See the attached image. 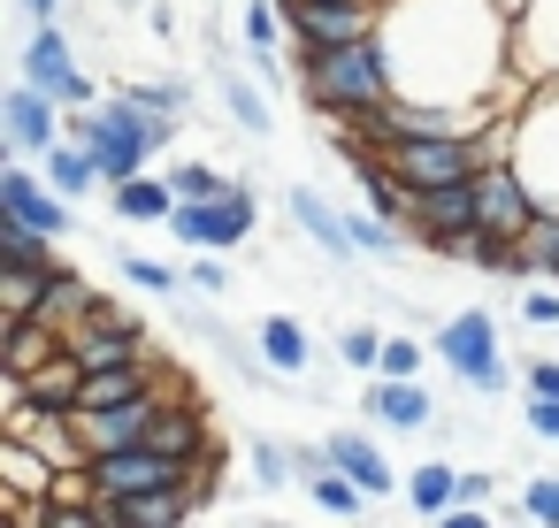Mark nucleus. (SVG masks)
Returning a JSON list of instances; mask_svg holds the SVG:
<instances>
[{"instance_id":"obj_1","label":"nucleus","mask_w":559,"mask_h":528,"mask_svg":"<svg viewBox=\"0 0 559 528\" xmlns=\"http://www.w3.org/2000/svg\"><path fill=\"white\" fill-rule=\"evenodd\" d=\"M292 77H299V100L322 123H353V116H368V108H383L399 93L383 32L353 39V47H307V55H292Z\"/></svg>"},{"instance_id":"obj_38","label":"nucleus","mask_w":559,"mask_h":528,"mask_svg":"<svg viewBox=\"0 0 559 528\" xmlns=\"http://www.w3.org/2000/svg\"><path fill=\"white\" fill-rule=\"evenodd\" d=\"M185 284H192L200 299H223V291H230V268H223V253H192V268H185Z\"/></svg>"},{"instance_id":"obj_46","label":"nucleus","mask_w":559,"mask_h":528,"mask_svg":"<svg viewBox=\"0 0 559 528\" xmlns=\"http://www.w3.org/2000/svg\"><path fill=\"white\" fill-rule=\"evenodd\" d=\"M146 24H154V39H177V9H169V0H154Z\"/></svg>"},{"instance_id":"obj_44","label":"nucleus","mask_w":559,"mask_h":528,"mask_svg":"<svg viewBox=\"0 0 559 528\" xmlns=\"http://www.w3.org/2000/svg\"><path fill=\"white\" fill-rule=\"evenodd\" d=\"M490 490H498V475H483V467L460 475V505H490Z\"/></svg>"},{"instance_id":"obj_7","label":"nucleus","mask_w":559,"mask_h":528,"mask_svg":"<svg viewBox=\"0 0 559 528\" xmlns=\"http://www.w3.org/2000/svg\"><path fill=\"white\" fill-rule=\"evenodd\" d=\"M383 161H391V177H399L406 192H437V184L483 177V146H475V139H406V146H391Z\"/></svg>"},{"instance_id":"obj_29","label":"nucleus","mask_w":559,"mask_h":528,"mask_svg":"<svg viewBox=\"0 0 559 528\" xmlns=\"http://www.w3.org/2000/svg\"><path fill=\"white\" fill-rule=\"evenodd\" d=\"M215 93H223V108H230V123H238V131H253V139H269V131H276V116H269L261 85H246L238 70H223V77H215Z\"/></svg>"},{"instance_id":"obj_11","label":"nucleus","mask_w":559,"mask_h":528,"mask_svg":"<svg viewBox=\"0 0 559 528\" xmlns=\"http://www.w3.org/2000/svg\"><path fill=\"white\" fill-rule=\"evenodd\" d=\"M360 413H368L376 429H391V436H437V429H444V413H437V398H429V383H421V375H406V383L368 375Z\"/></svg>"},{"instance_id":"obj_24","label":"nucleus","mask_w":559,"mask_h":528,"mask_svg":"<svg viewBox=\"0 0 559 528\" xmlns=\"http://www.w3.org/2000/svg\"><path fill=\"white\" fill-rule=\"evenodd\" d=\"M452 505H460V467L452 459H421L406 475V513H421V528H437Z\"/></svg>"},{"instance_id":"obj_21","label":"nucleus","mask_w":559,"mask_h":528,"mask_svg":"<svg viewBox=\"0 0 559 528\" xmlns=\"http://www.w3.org/2000/svg\"><path fill=\"white\" fill-rule=\"evenodd\" d=\"M108 207H116V223H169L177 215V184L154 177V169H139V177L108 184Z\"/></svg>"},{"instance_id":"obj_41","label":"nucleus","mask_w":559,"mask_h":528,"mask_svg":"<svg viewBox=\"0 0 559 528\" xmlns=\"http://www.w3.org/2000/svg\"><path fill=\"white\" fill-rule=\"evenodd\" d=\"M47 528H116V520H108V497L100 505H55L47 497Z\"/></svg>"},{"instance_id":"obj_31","label":"nucleus","mask_w":559,"mask_h":528,"mask_svg":"<svg viewBox=\"0 0 559 528\" xmlns=\"http://www.w3.org/2000/svg\"><path fill=\"white\" fill-rule=\"evenodd\" d=\"M116 268H123V284H131V291H146V299H185V291H192V284H185L169 261H154V253H123Z\"/></svg>"},{"instance_id":"obj_23","label":"nucleus","mask_w":559,"mask_h":528,"mask_svg":"<svg viewBox=\"0 0 559 528\" xmlns=\"http://www.w3.org/2000/svg\"><path fill=\"white\" fill-rule=\"evenodd\" d=\"M55 490V459L24 436H0V497H47Z\"/></svg>"},{"instance_id":"obj_10","label":"nucleus","mask_w":559,"mask_h":528,"mask_svg":"<svg viewBox=\"0 0 559 528\" xmlns=\"http://www.w3.org/2000/svg\"><path fill=\"white\" fill-rule=\"evenodd\" d=\"M414 245L421 253H444L452 238H467V230H483V192H475V177L467 184H437V192H414Z\"/></svg>"},{"instance_id":"obj_6","label":"nucleus","mask_w":559,"mask_h":528,"mask_svg":"<svg viewBox=\"0 0 559 528\" xmlns=\"http://www.w3.org/2000/svg\"><path fill=\"white\" fill-rule=\"evenodd\" d=\"M70 352L85 360V368H123V360H154V322L146 314H131V307H116V299H100L78 329H70Z\"/></svg>"},{"instance_id":"obj_16","label":"nucleus","mask_w":559,"mask_h":528,"mask_svg":"<svg viewBox=\"0 0 559 528\" xmlns=\"http://www.w3.org/2000/svg\"><path fill=\"white\" fill-rule=\"evenodd\" d=\"M200 513V490L177 482V490H139V497H108V520L116 528H192Z\"/></svg>"},{"instance_id":"obj_39","label":"nucleus","mask_w":559,"mask_h":528,"mask_svg":"<svg viewBox=\"0 0 559 528\" xmlns=\"http://www.w3.org/2000/svg\"><path fill=\"white\" fill-rule=\"evenodd\" d=\"M376 375H391V383L421 375V345H414V337H383V368H376Z\"/></svg>"},{"instance_id":"obj_18","label":"nucleus","mask_w":559,"mask_h":528,"mask_svg":"<svg viewBox=\"0 0 559 528\" xmlns=\"http://www.w3.org/2000/svg\"><path fill=\"white\" fill-rule=\"evenodd\" d=\"M162 406H169V398L154 391V398H131V406H108V413H78V421H85V444H93V452H123V444H146V436H154Z\"/></svg>"},{"instance_id":"obj_14","label":"nucleus","mask_w":559,"mask_h":528,"mask_svg":"<svg viewBox=\"0 0 559 528\" xmlns=\"http://www.w3.org/2000/svg\"><path fill=\"white\" fill-rule=\"evenodd\" d=\"M330 467H337V475H353L368 497H406V475L376 452V436H368V429H337V436H330Z\"/></svg>"},{"instance_id":"obj_32","label":"nucleus","mask_w":559,"mask_h":528,"mask_svg":"<svg viewBox=\"0 0 559 528\" xmlns=\"http://www.w3.org/2000/svg\"><path fill=\"white\" fill-rule=\"evenodd\" d=\"M521 276H551L559 284V215H536L521 238Z\"/></svg>"},{"instance_id":"obj_25","label":"nucleus","mask_w":559,"mask_h":528,"mask_svg":"<svg viewBox=\"0 0 559 528\" xmlns=\"http://www.w3.org/2000/svg\"><path fill=\"white\" fill-rule=\"evenodd\" d=\"M39 177H47L62 200H93V192L108 184V177H100V161H93V146H78V139H62V146L39 161Z\"/></svg>"},{"instance_id":"obj_4","label":"nucleus","mask_w":559,"mask_h":528,"mask_svg":"<svg viewBox=\"0 0 559 528\" xmlns=\"http://www.w3.org/2000/svg\"><path fill=\"white\" fill-rule=\"evenodd\" d=\"M0 223H16V230H39V238H78V200H62L32 161H9L0 169Z\"/></svg>"},{"instance_id":"obj_17","label":"nucleus","mask_w":559,"mask_h":528,"mask_svg":"<svg viewBox=\"0 0 559 528\" xmlns=\"http://www.w3.org/2000/svg\"><path fill=\"white\" fill-rule=\"evenodd\" d=\"M261 368L284 375V383H307L314 375V337L299 314H261Z\"/></svg>"},{"instance_id":"obj_27","label":"nucleus","mask_w":559,"mask_h":528,"mask_svg":"<svg viewBox=\"0 0 559 528\" xmlns=\"http://www.w3.org/2000/svg\"><path fill=\"white\" fill-rule=\"evenodd\" d=\"M0 268H16V276H55L62 253H55V238H39V230L0 223Z\"/></svg>"},{"instance_id":"obj_36","label":"nucleus","mask_w":559,"mask_h":528,"mask_svg":"<svg viewBox=\"0 0 559 528\" xmlns=\"http://www.w3.org/2000/svg\"><path fill=\"white\" fill-rule=\"evenodd\" d=\"M169 184H177V200H223L238 177H223V169H207V161H177Z\"/></svg>"},{"instance_id":"obj_43","label":"nucleus","mask_w":559,"mask_h":528,"mask_svg":"<svg viewBox=\"0 0 559 528\" xmlns=\"http://www.w3.org/2000/svg\"><path fill=\"white\" fill-rule=\"evenodd\" d=\"M521 421L536 444H559V398H521Z\"/></svg>"},{"instance_id":"obj_9","label":"nucleus","mask_w":559,"mask_h":528,"mask_svg":"<svg viewBox=\"0 0 559 528\" xmlns=\"http://www.w3.org/2000/svg\"><path fill=\"white\" fill-rule=\"evenodd\" d=\"M0 139H9L16 161H47L62 146V100L39 85H9L0 93Z\"/></svg>"},{"instance_id":"obj_3","label":"nucleus","mask_w":559,"mask_h":528,"mask_svg":"<svg viewBox=\"0 0 559 528\" xmlns=\"http://www.w3.org/2000/svg\"><path fill=\"white\" fill-rule=\"evenodd\" d=\"M261 230V207H253V184L238 177L223 200H177V215H169V238L177 245H192V253H230V245H246Z\"/></svg>"},{"instance_id":"obj_8","label":"nucleus","mask_w":559,"mask_h":528,"mask_svg":"<svg viewBox=\"0 0 559 528\" xmlns=\"http://www.w3.org/2000/svg\"><path fill=\"white\" fill-rule=\"evenodd\" d=\"M93 475H100V490H108V497H139V490H177V482H192V490H200V467H192V459H177V452H162V444H123V452H93Z\"/></svg>"},{"instance_id":"obj_45","label":"nucleus","mask_w":559,"mask_h":528,"mask_svg":"<svg viewBox=\"0 0 559 528\" xmlns=\"http://www.w3.org/2000/svg\"><path fill=\"white\" fill-rule=\"evenodd\" d=\"M437 528H498V520H490V513H483V505H452V513H444V520H437Z\"/></svg>"},{"instance_id":"obj_19","label":"nucleus","mask_w":559,"mask_h":528,"mask_svg":"<svg viewBox=\"0 0 559 528\" xmlns=\"http://www.w3.org/2000/svg\"><path fill=\"white\" fill-rule=\"evenodd\" d=\"M70 337L62 329H47L39 314H24V322H0V375H39L55 352H62Z\"/></svg>"},{"instance_id":"obj_26","label":"nucleus","mask_w":559,"mask_h":528,"mask_svg":"<svg viewBox=\"0 0 559 528\" xmlns=\"http://www.w3.org/2000/svg\"><path fill=\"white\" fill-rule=\"evenodd\" d=\"M299 490H307V505H322V513H330L337 528H353V520H368V505H376V497H368V490H360L353 475H337V467H322V475H307Z\"/></svg>"},{"instance_id":"obj_49","label":"nucleus","mask_w":559,"mask_h":528,"mask_svg":"<svg viewBox=\"0 0 559 528\" xmlns=\"http://www.w3.org/2000/svg\"><path fill=\"white\" fill-rule=\"evenodd\" d=\"M116 9H154V0H116Z\"/></svg>"},{"instance_id":"obj_47","label":"nucleus","mask_w":559,"mask_h":528,"mask_svg":"<svg viewBox=\"0 0 559 528\" xmlns=\"http://www.w3.org/2000/svg\"><path fill=\"white\" fill-rule=\"evenodd\" d=\"M16 9H24V24H55V16H62V0H16Z\"/></svg>"},{"instance_id":"obj_30","label":"nucleus","mask_w":559,"mask_h":528,"mask_svg":"<svg viewBox=\"0 0 559 528\" xmlns=\"http://www.w3.org/2000/svg\"><path fill=\"white\" fill-rule=\"evenodd\" d=\"M246 467H253V482H261V490H292V482H299V444L253 436V444H246Z\"/></svg>"},{"instance_id":"obj_40","label":"nucleus","mask_w":559,"mask_h":528,"mask_svg":"<svg viewBox=\"0 0 559 528\" xmlns=\"http://www.w3.org/2000/svg\"><path fill=\"white\" fill-rule=\"evenodd\" d=\"M521 322H528V329H559V284H551V291L528 284V291H521Z\"/></svg>"},{"instance_id":"obj_37","label":"nucleus","mask_w":559,"mask_h":528,"mask_svg":"<svg viewBox=\"0 0 559 528\" xmlns=\"http://www.w3.org/2000/svg\"><path fill=\"white\" fill-rule=\"evenodd\" d=\"M55 505H100L108 490H100V475L93 467H55V490H47Z\"/></svg>"},{"instance_id":"obj_28","label":"nucleus","mask_w":559,"mask_h":528,"mask_svg":"<svg viewBox=\"0 0 559 528\" xmlns=\"http://www.w3.org/2000/svg\"><path fill=\"white\" fill-rule=\"evenodd\" d=\"M123 100H139L146 116H162V123H185L192 116V85L185 77H131V85H116Z\"/></svg>"},{"instance_id":"obj_33","label":"nucleus","mask_w":559,"mask_h":528,"mask_svg":"<svg viewBox=\"0 0 559 528\" xmlns=\"http://www.w3.org/2000/svg\"><path fill=\"white\" fill-rule=\"evenodd\" d=\"M337 360H345L353 375H376V368H383V329H376V322H345V329H337Z\"/></svg>"},{"instance_id":"obj_12","label":"nucleus","mask_w":559,"mask_h":528,"mask_svg":"<svg viewBox=\"0 0 559 528\" xmlns=\"http://www.w3.org/2000/svg\"><path fill=\"white\" fill-rule=\"evenodd\" d=\"M475 192H483V230H498V238H528V223L544 215L536 207V192H528V177L513 169V161H490L483 177H475Z\"/></svg>"},{"instance_id":"obj_2","label":"nucleus","mask_w":559,"mask_h":528,"mask_svg":"<svg viewBox=\"0 0 559 528\" xmlns=\"http://www.w3.org/2000/svg\"><path fill=\"white\" fill-rule=\"evenodd\" d=\"M437 360L452 368V383H460L467 398H506V391H513V368H506V345H498L490 307H460V314L437 329Z\"/></svg>"},{"instance_id":"obj_15","label":"nucleus","mask_w":559,"mask_h":528,"mask_svg":"<svg viewBox=\"0 0 559 528\" xmlns=\"http://www.w3.org/2000/svg\"><path fill=\"white\" fill-rule=\"evenodd\" d=\"M16 70H24V85H39V93H55V100H62V85L78 77V47H70V32H62V24H32V32H24V55H16Z\"/></svg>"},{"instance_id":"obj_42","label":"nucleus","mask_w":559,"mask_h":528,"mask_svg":"<svg viewBox=\"0 0 559 528\" xmlns=\"http://www.w3.org/2000/svg\"><path fill=\"white\" fill-rule=\"evenodd\" d=\"M521 398H559V360H551V352H536V360L521 368Z\"/></svg>"},{"instance_id":"obj_48","label":"nucleus","mask_w":559,"mask_h":528,"mask_svg":"<svg viewBox=\"0 0 559 528\" xmlns=\"http://www.w3.org/2000/svg\"><path fill=\"white\" fill-rule=\"evenodd\" d=\"M490 9H498V16H506V24H521V16H528V9H536V0H490Z\"/></svg>"},{"instance_id":"obj_34","label":"nucleus","mask_w":559,"mask_h":528,"mask_svg":"<svg viewBox=\"0 0 559 528\" xmlns=\"http://www.w3.org/2000/svg\"><path fill=\"white\" fill-rule=\"evenodd\" d=\"M39 299H47V276H16V268H0V322L39 314Z\"/></svg>"},{"instance_id":"obj_13","label":"nucleus","mask_w":559,"mask_h":528,"mask_svg":"<svg viewBox=\"0 0 559 528\" xmlns=\"http://www.w3.org/2000/svg\"><path fill=\"white\" fill-rule=\"evenodd\" d=\"M284 207H292V230L330 261V268H345V261H360V245H353V223H345V207H330L322 192H307V184H292L284 192Z\"/></svg>"},{"instance_id":"obj_22","label":"nucleus","mask_w":559,"mask_h":528,"mask_svg":"<svg viewBox=\"0 0 559 528\" xmlns=\"http://www.w3.org/2000/svg\"><path fill=\"white\" fill-rule=\"evenodd\" d=\"M100 299H108V291H100L93 276H78V268H55V276H47V299H39V322L70 337V329H78V322H85Z\"/></svg>"},{"instance_id":"obj_20","label":"nucleus","mask_w":559,"mask_h":528,"mask_svg":"<svg viewBox=\"0 0 559 528\" xmlns=\"http://www.w3.org/2000/svg\"><path fill=\"white\" fill-rule=\"evenodd\" d=\"M78 391H85V360L62 345L39 375H24V398H9V406H39V413H78Z\"/></svg>"},{"instance_id":"obj_5","label":"nucleus","mask_w":559,"mask_h":528,"mask_svg":"<svg viewBox=\"0 0 559 528\" xmlns=\"http://www.w3.org/2000/svg\"><path fill=\"white\" fill-rule=\"evenodd\" d=\"M513 169L528 177L536 207L559 215V85H536V100L521 108V146H513Z\"/></svg>"},{"instance_id":"obj_35","label":"nucleus","mask_w":559,"mask_h":528,"mask_svg":"<svg viewBox=\"0 0 559 528\" xmlns=\"http://www.w3.org/2000/svg\"><path fill=\"white\" fill-rule=\"evenodd\" d=\"M521 520H528V528H559V467L521 482Z\"/></svg>"}]
</instances>
